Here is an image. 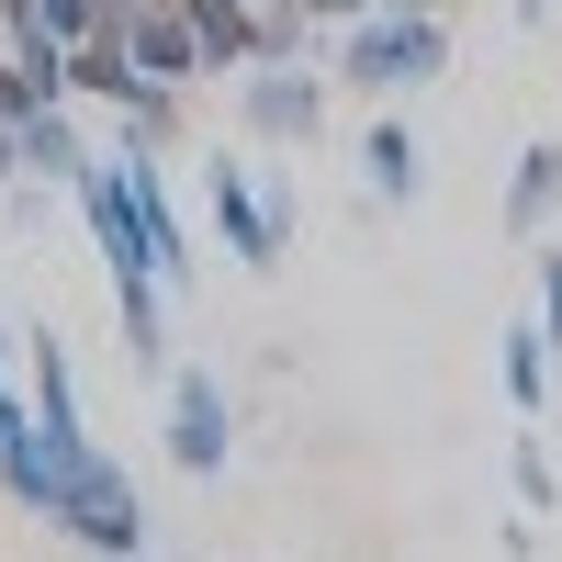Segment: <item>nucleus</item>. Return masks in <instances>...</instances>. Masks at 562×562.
Wrapping results in <instances>:
<instances>
[{
	"mask_svg": "<svg viewBox=\"0 0 562 562\" xmlns=\"http://www.w3.org/2000/svg\"><path fill=\"white\" fill-rule=\"evenodd\" d=\"M203 237L225 248V270H281L293 259V225H304V180L270 169L248 147H203Z\"/></svg>",
	"mask_w": 562,
	"mask_h": 562,
	"instance_id": "f257e3e1",
	"label": "nucleus"
},
{
	"mask_svg": "<svg viewBox=\"0 0 562 562\" xmlns=\"http://www.w3.org/2000/svg\"><path fill=\"white\" fill-rule=\"evenodd\" d=\"M326 79L360 90L371 113H405L416 90L450 79V12H360L326 34Z\"/></svg>",
	"mask_w": 562,
	"mask_h": 562,
	"instance_id": "f03ea898",
	"label": "nucleus"
},
{
	"mask_svg": "<svg viewBox=\"0 0 562 562\" xmlns=\"http://www.w3.org/2000/svg\"><path fill=\"white\" fill-rule=\"evenodd\" d=\"M34 529H57L79 562H147V495H135V473H124L113 450H79Z\"/></svg>",
	"mask_w": 562,
	"mask_h": 562,
	"instance_id": "7ed1b4c3",
	"label": "nucleus"
},
{
	"mask_svg": "<svg viewBox=\"0 0 562 562\" xmlns=\"http://www.w3.org/2000/svg\"><path fill=\"white\" fill-rule=\"evenodd\" d=\"M225 124L270 158H315L326 124H338V79L326 68H237L225 79Z\"/></svg>",
	"mask_w": 562,
	"mask_h": 562,
	"instance_id": "20e7f679",
	"label": "nucleus"
},
{
	"mask_svg": "<svg viewBox=\"0 0 562 562\" xmlns=\"http://www.w3.org/2000/svg\"><path fill=\"white\" fill-rule=\"evenodd\" d=\"M158 450H169L192 484L225 473V450H237V394H225L214 360H169V383H158Z\"/></svg>",
	"mask_w": 562,
	"mask_h": 562,
	"instance_id": "39448f33",
	"label": "nucleus"
},
{
	"mask_svg": "<svg viewBox=\"0 0 562 562\" xmlns=\"http://www.w3.org/2000/svg\"><path fill=\"white\" fill-rule=\"evenodd\" d=\"M113 158V180H124V214H135V237H147V259H158V293L180 304L203 281V237H192V214H180V180H169V158H147V147H102Z\"/></svg>",
	"mask_w": 562,
	"mask_h": 562,
	"instance_id": "423d86ee",
	"label": "nucleus"
},
{
	"mask_svg": "<svg viewBox=\"0 0 562 562\" xmlns=\"http://www.w3.org/2000/svg\"><path fill=\"white\" fill-rule=\"evenodd\" d=\"M68 203H79V225H90V248H102V281H113V304L124 293H158V259H147V237H135V214H124V180H113V158L90 147V169L68 180Z\"/></svg>",
	"mask_w": 562,
	"mask_h": 562,
	"instance_id": "0eeeda50",
	"label": "nucleus"
},
{
	"mask_svg": "<svg viewBox=\"0 0 562 562\" xmlns=\"http://www.w3.org/2000/svg\"><path fill=\"white\" fill-rule=\"evenodd\" d=\"M495 225L518 248H540L551 225H562V135H529L518 147V169H506V203H495Z\"/></svg>",
	"mask_w": 562,
	"mask_h": 562,
	"instance_id": "6e6552de",
	"label": "nucleus"
},
{
	"mask_svg": "<svg viewBox=\"0 0 562 562\" xmlns=\"http://www.w3.org/2000/svg\"><path fill=\"white\" fill-rule=\"evenodd\" d=\"M360 169H371V203H416L428 192V135L405 113H371L360 124Z\"/></svg>",
	"mask_w": 562,
	"mask_h": 562,
	"instance_id": "1a4fd4ad",
	"label": "nucleus"
},
{
	"mask_svg": "<svg viewBox=\"0 0 562 562\" xmlns=\"http://www.w3.org/2000/svg\"><path fill=\"white\" fill-rule=\"evenodd\" d=\"M12 135H23V180H34V192H68V180L90 169V147H102V135L79 124V102L34 113V124H12Z\"/></svg>",
	"mask_w": 562,
	"mask_h": 562,
	"instance_id": "9d476101",
	"label": "nucleus"
},
{
	"mask_svg": "<svg viewBox=\"0 0 562 562\" xmlns=\"http://www.w3.org/2000/svg\"><path fill=\"white\" fill-rule=\"evenodd\" d=\"M180 135H192V90H158V79H135L124 102H113V135H102V147H147V158H169Z\"/></svg>",
	"mask_w": 562,
	"mask_h": 562,
	"instance_id": "9b49d317",
	"label": "nucleus"
},
{
	"mask_svg": "<svg viewBox=\"0 0 562 562\" xmlns=\"http://www.w3.org/2000/svg\"><path fill=\"white\" fill-rule=\"evenodd\" d=\"M180 23H192V57H203V79H237L248 68V0H180Z\"/></svg>",
	"mask_w": 562,
	"mask_h": 562,
	"instance_id": "f8f14e48",
	"label": "nucleus"
},
{
	"mask_svg": "<svg viewBox=\"0 0 562 562\" xmlns=\"http://www.w3.org/2000/svg\"><path fill=\"white\" fill-rule=\"evenodd\" d=\"M495 383H506V405H518V416H540V405H551L562 360L540 349V326H529V315H518V326H506V338H495Z\"/></svg>",
	"mask_w": 562,
	"mask_h": 562,
	"instance_id": "ddd939ff",
	"label": "nucleus"
},
{
	"mask_svg": "<svg viewBox=\"0 0 562 562\" xmlns=\"http://www.w3.org/2000/svg\"><path fill=\"white\" fill-rule=\"evenodd\" d=\"M506 495H518V518H551L562 506V461H551V439L518 416V439H506Z\"/></svg>",
	"mask_w": 562,
	"mask_h": 562,
	"instance_id": "4468645a",
	"label": "nucleus"
},
{
	"mask_svg": "<svg viewBox=\"0 0 562 562\" xmlns=\"http://www.w3.org/2000/svg\"><path fill=\"white\" fill-rule=\"evenodd\" d=\"M124 90H135L124 45H102V34H90V45H68V102H79V113H113Z\"/></svg>",
	"mask_w": 562,
	"mask_h": 562,
	"instance_id": "2eb2a0df",
	"label": "nucleus"
},
{
	"mask_svg": "<svg viewBox=\"0 0 562 562\" xmlns=\"http://www.w3.org/2000/svg\"><path fill=\"white\" fill-rule=\"evenodd\" d=\"M529 326H540V349L562 360V248H551V237L529 248Z\"/></svg>",
	"mask_w": 562,
	"mask_h": 562,
	"instance_id": "dca6fc26",
	"label": "nucleus"
},
{
	"mask_svg": "<svg viewBox=\"0 0 562 562\" xmlns=\"http://www.w3.org/2000/svg\"><path fill=\"white\" fill-rule=\"evenodd\" d=\"M23 23H34V34H57V45H90L102 0H23Z\"/></svg>",
	"mask_w": 562,
	"mask_h": 562,
	"instance_id": "f3484780",
	"label": "nucleus"
},
{
	"mask_svg": "<svg viewBox=\"0 0 562 562\" xmlns=\"http://www.w3.org/2000/svg\"><path fill=\"white\" fill-rule=\"evenodd\" d=\"M23 428H34V405H23V371H12V383H0V450H12Z\"/></svg>",
	"mask_w": 562,
	"mask_h": 562,
	"instance_id": "a211bd4d",
	"label": "nucleus"
},
{
	"mask_svg": "<svg viewBox=\"0 0 562 562\" xmlns=\"http://www.w3.org/2000/svg\"><path fill=\"white\" fill-rule=\"evenodd\" d=\"M293 12H304V23H326V34H338V23H360V12H371V0H293Z\"/></svg>",
	"mask_w": 562,
	"mask_h": 562,
	"instance_id": "6ab92c4d",
	"label": "nucleus"
},
{
	"mask_svg": "<svg viewBox=\"0 0 562 562\" xmlns=\"http://www.w3.org/2000/svg\"><path fill=\"white\" fill-rule=\"evenodd\" d=\"M0 192H34V180H23V135H12V124H0Z\"/></svg>",
	"mask_w": 562,
	"mask_h": 562,
	"instance_id": "aec40b11",
	"label": "nucleus"
},
{
	"mask_svg": "<svg viewBox=\"0 0 562 562\" xmlns=\"http://www.w3.org/2000/svg\"><path fill=\"white\" fill-rule=\"evenodd\" d=\"M12 371H23V326L0 315V383H12Z\"/></svg>",
	"mask_w": 562,
	"mask_h": 562,
	"instance_id": "412c9836",
	"label": "nucleus"
},
{
	"mask_svg": "<svg viewBox=\"0 0 562 562\" xmlns=\"http://www.w3.org/2000/svg\"><path fill=\"white\" fill-rule=\"evenodd\" d=\"M506 23H518V34H540V23H551V0H506Z\"/></svg>",
	"mask_w": 562,
	"mask_h": 562,
	"instance_id": "4be33fe9",
	"label": "nucleus"
},
{
	"mask_svg": "<svg viewBox=\"0 0 562 562\" xmlns=\"http://www.w3.org/2000/svg\"><path fill=\"white\" fill-rule=\"evenodd\" d=\"M12 23H23V0H0V34H12Z\"/></svg>",
	"mask_w": 562,
	"mask_h": 562,
	"instance_id": "5701e85b",
	"label": "nucleus"
},
{
	"mask_svg": "<svg viewBox=\"0 0 562 562\" xmlns=\"http://www.w3.org/2000/svg\"><path fill=\"white\" fill-rule=\"evenodd\" d=\"M248 12H270V0H248Z\"/></svg>",
	"mask_w": 562,
	"mask_h": 562,
	"instance_id": "b1692460",
	"label": "nucleus"
},
{
	"mask_svg": "<svg viewBox=\"0 0 562 562\" xmlns=\"http://www.w3.org/2000/svg\"><path fill=\"white\" fill-rule=\"evenodd\" d=\"M439 12H461V0H439Z\"/></svg>",
	"mask_w": 562,
	"mask_h": 562,
	"instance_id": "393cba45",
	"label": "nucleus"
}]
</instances>
